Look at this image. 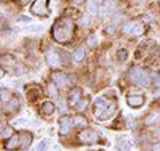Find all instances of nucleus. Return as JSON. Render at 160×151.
Here are the masks:
<instances>
[{
  "mask_svg": "<svg viewBox=\"0 0 160 151\" xmlns=\"http://www.w3.org/2000/svg\"><path fill=\"white\" fill-rule=\"evenodd\" d=\"M159 148H160V143H159V144H155V146H153V150H159Z\"/></svg>",
  "mask_w": 160,
  "mask_h": 151,
  "instance_id": "35",
  "label": "nucleus"
},
{
  "mask_svg": "<svg viewBox=\"0 0 160 151\" xmlns=\"http://www.w3.org/2000/svg\"><path fill=\"white\" fill-rule=\"evenodd\" d=\"M88 106V99H80V102L76 104V110L78 111H84Z\"/></svg>",
  "mask_w": 160,
  "mask_h": 151,
  "instance_id": "24",
  "label": "nucleus"
},
{
  "mask_svg": "<svg viewBox=\"0 0 160 151\" xmlns=\"http://www.w3.org/2000/svg\"><path fill=\"white\" fill-rule=\"evenodd\" d=\"M80 99H82V90L79 87L72 88L68 94V104L71 106V107H75V106L80 102Z\"/></svg>",
  "mask_w": 160,
  "mask_h": 151,
  "instance_id": "8",
  "label": "nucleus"
},
{
  "mask_svg": "<svg viewBox=\"0 0 160 151\" xmlns=\"http://www.w3.org/2000/svg\"><path fill=\"white\" fill-rule=\"evenodd\" d=\"M155 122H158V114L156 112H151L146 119H144V123L146 124H153Z\"/></svg>",
  "mask_w": 160,
  "mask_h": 151,
  "instance_id": "22",
  "label": "nucleus"
},
{
  "mask_svg": "<svg viewBox=\"0 0 160 151\" xmlns=\"http://www.w3.org/2000/svg\"><path fill=\"white\" fill-rule=\"evenodd\" d=\"M20 140H22V147L20 148H27L32 142V134L28 131H20Z\"/></svg>",
  "mask_w": 160,
  "mask_h": 151,
  "instance_id": "13",
  "label": "nucleus"
},
{
  "mask_svg": "<svg viewBox=\"0 0 160 151\" xmlns=\"http://www.w3.org/2000/svg\"><path fill=\"white\" fill-rule=\"evenodd\" d=\"M73 124L76 126V127L84 128V127H87V126H88V120L84 117H80V115H78V117L73 118Z\"/></svg>",
  "mask_w": 160,
  "mask_h": 151,
  "instance_id": "16",
  "label": "nucleus"
},
{
  "mask_svg": "<svg viewBox=\"0 0 160 151\" xmlns=\"http://www.w3.org/2000/svg\"><path fill=\"white\" fill-rule=\"evenodd\" d=\"M27 72H28V70L24 67L23 64H16V67H15V74L16 75H24Z\"/></svg>",
  "mask_w": 160,
  "mask_h": 151,
  "instance_id": "26",
  "label": "nucleus"
},
{
  "mask_svg": "<svg viewBox=\"0 0 160 151\" xmlns=\"http://www.w3.org/2000/svg\"><path fill=\"white\" fill-rule=\"evenodd\" d=\"M75 32V24L71 19L60 18L52 27V36L58 43H67L71 40Z\"/></svg>",
  "mask_w": 160,
  "mask_h": 151,
  "instance_id": "1",
  "label": "nucleus"
},
{
  "mask_svg": "<svg viewBox=\"0 0 160 151\" xmlns=\"http://www.w3.org/2000/svg\"><path fill=\"white\" fill-rule=\"evenodd\" d=\"M127 103H128L129 107L138 108V107H140V106L144 104V98L142 96V95H132V96L127 98Z\"/></svg>",
  "mask_w": 160,
  "mask_h": 151,
  "instance_id": "12",
  "label": "nucleus"
},
{
  "mask_svg": "<svg viewBox=\"0 0 160 151\" xmlns=\"http://www.w3.org/2000/svg\"><path fill=\"white\" fill-rule=\"evenodd\" d=\"M87 11H88V13H91V15H96L98 13L99 8H98V3L95 2V0H89V2H88Z\"/></svg>",
  "mask_w": 160,
  "mask_h": 151,
  "instance_id": "19",
  "label": "nucleus"
},
{
  "mask_svg": "<svg viewBox=\"0 0 160 151\" xmlns=\"http://www.w3.org/2000/svg\"><path fill=\"white\" fill-rule=\"evenodd\" d=\"M46 60L47 63L49 64L51 67H59L62 64V59H60V55L55 51V49H48L47 54H46Z\"/></svg>",
  "mask_w": 160,
  "mask_h": 151,
  "instance_id": "6",
  "label": "nucleus"
},
{
  "mask_svg": "<svg viewBox=\"0 0 160 151\" xmlns=\"http://www.w3.org/2000/svg\"><path fill=\"white\" fill-rule=\"evenodd\" d=\"M135 26H136V24H135V23H126V24H124V26H123V31L126 32V34H131V32L133 31Z\"/></svg>",
  "mask_w": 160,
  "mask_h": 151,
  "instance_id": "28",
  "label": "nucleus"
},
{
  "mask_svg": "<svg viewBox=\"0 0 160 151\" xmlns=\"http://www.w3.org/2000/svg\"><path fill=\"white\" fill-rule=\"evenodd\" d=\"M87 43H88V46H95V44H96V36H95V34L89 35L87 39Z\"/></svg>",
  "mask_w": 160,
  "mask_h": 151,
  "instance_id": "29",
  "label": "nucleus"
},
{
  "mask_svg": "<svg viewBox=\"0 0 160 151\" xmlns=\"http://www.w3.org/2000/svg\"><path fill=\"white\" fill-rule=\"evenodd\" d=\"M26 92L29 100H36L39 98H42V91H40V88L36 87V86H29L28 88H26Z\"/></svg>",
  "mask_w": 160,
  "mask_h": 151,
  "instance_id": "11",
  "label": "nucleus"
},
{
  "mask_svg": "<svg viewBox=\"0 0 160 151\" xmlns=\"http://www.w3.org/2000/svg\"><path fill=\"white\" fill-rule=\"evenodd\" d=\"M55 111V106L52 102H44L42 106V112L44 115H51Z\"/></svg>",
  "mask_w": 160,
  "mask_h": 151,
  "instance_id": "15",
  "label": "nucleus"
},
{
  "mask_svg": "<svg viewBox=\"0 0 160 151\" xmlns=\"http://www.w3.org/2000/svg\"><path fill=\"white\" fill-rule=\"evenodd\" d=\"M107 108H108V103H107L106 99L98 98L95 100L93 114L98 119H107Z\"/></svg>",
  "mask_w": 160,
  "mask_h": 151,
  "instance_id": "3",
  "label": "nucleus"
},
{
  "mask_svg": "<svg viewBox=\"0 0 160 151\" xmlns=\"http://www.w3.org/2000/svg\"><path fill=\"white\" fill-rule=\"evenodd\" d=\"M128 78L131 82L136 83L139 86H143V87H146V86L149 84V74L147 70H144L139 66H133L129 68L128 71Z\"/></svg>",
  "mask_w": 160,
  "mask_h": 151,
  "instance_id": "2",
  "label": "nucleus"
},
{
  "mask_svg": "<svg viewBox=\"0 0 160 151\" xmlns=\"http://www.w3.org/2000/svg\"><path fill=\"white\" fill-rule=\"evenodd\" d=\"M89 22H91V19H89V16H83V18H82V26L87 27L88 24H89Z\"/></svg>",
  "mask_w": 160,
  "mask_h": 151,
  "instance_id": "31",
  "label": "nucleus"
},
{
  "mask_svg": "<svg viewBox=\"0 0 160 151\" xmlns=\"http://www.w3.org/2000/svg\"><path fill=\"white\" fill-rule=\"evenodd\" d=\"M66 108H67L66 104H64L63 102H60V110H62V111H66Z\"/></svg>",
  "mask_w": 160,
  "mask_h": 151,
  "instance_id": "33",
  "label": "nucleus"
},
{
  "mask_svg": "<svg viewBox=\"0 0 160 151\" xmlns=\"http://www.w3.org/2000/svg\"><path fill=\"white\" fill-rule=\"evenodd\" d=\"M69 127H71V119L68 117H62L59 119V134L60 135H67L69 133Z\"/></svg>",
  "mask_w": 160,
  "mask_h": 151,
  "instance_id": "9",
  "label": "nucleus"
},
{
  "mask_svg": "<svg viewBox=\"0 0 160 151\" xmlns=\"http://www.w3.org/2000/svg\"><path fill=\"white\" fill-rule=\"evenodd\" d=\"M19 100L18 99H11L9 102H7L6 104H3V110L6 112H12V111H16L19 108Z\"/></svg>",
  "mask_w": 160,
  "mask_h": 151,
  "instance_id": "14",
  "label": "nucleus"
},
{
  "mask_svg": "<svg viewBox=\"0 0 160 151\" xmlns=\"http://www.w3.org/2000/svg\"><path fill=\"white\" fill-rule=\"evenodd\" d=\"M118 59L120 60V62H126V60L128 59V51L127 49H124V48L119 49L118 51Z\"/></svg>",
  "mask_w": 160,
  "mask_h": 151,
  "instance_id": "23",
  "label": "nucleus"
},
{
  "mask_svg": "<svg viewBox=\"0 0 160 151\" xmlns=\"http://www.w3.org/2000/svg\"><path fill=\"white\" fill-rule=\"evenodd\" d=\"M144 32V27L142 26V24H136V26H135V28H133V31L131 32L133 36H140V35H142Z\"/></svg>",
  "mask_w": 160,
  "mask_h": 151,
  "instance_id": "25",
  "label": "nucleus"
},
{
  "mask_svg": "<svg viewBox=\"0 0 160 151\" xmlns=\"http://www.w3.org/2000/svg\"><path fill=\"white\" fill-rule=\"evenodd\" d=\"M44 29V27L43 26H29V27H26V31L27 32H42Z\"/></svg>",
  "mask_w": 160,
  "mask_h": 151,
  "instance_id": "27",
  "label": "nucleus"
},
{
  "mask_svg": "<svg viewBox=\"0 0 160 151\" xmlns=\"http://www.w3.org/2000/svg\"><path fill=\"white\" fill-rule=\"evenodd\" d=\"M2 63H3V66H13L15 58L12 56V55H6V56L2 58Z\"/></svg>",
  "mask_w": 160,
  "mask_h": 151,
  "instance_id": "20",
  "label": "nucleus"
},
{
  "mask_svg": "<svg viewBox=\"0 0 160 151\" xmlns=\"http://www.w3.org/2000/svg\"><path fill=\"white\" fill-rule=\"evenodd\" d=\"M19 20H20V22H23V23H31L32 22L31 18H29V16H24V15H23V16H20Z\"/></svg>",
  "mask_w": 160,
  "mask_h": 151,
  "instance_id": "32",
  "label": "nucleus"
},
{
  "mask_svg": "<svg viewBox=\"0 0 160 151\" xmlns=\"http://www.w3.org/2000/svg\"><path fill=\"white\" fill-rule=\"evenodd\" d=\"M73 2H75V3H76V4H82V3L84 2V0H73Z\"/></svg>",
  "mask_w": 160,
  "mask_h": 151,
  "instance_id": "34",
  "label": "nucleus"
},
{
  "mask_svg": "<svg viewBox=\"0 0 160 151\" xmlns=\"http://www.w3.org/2000/svg\"><path fill=\"white\" fill-rule=\"evenodd\" d=\"M84 55H86V51H84V48L79 47V48L75 49V52H73V60H75V62H78V63H80V62H82V60L84 59Z\"/></svg>",
  "mask_w": 160,
  "mask_h": 151,
  "instance_id": "18",
  "label": "nucleus"
},
{
  "mask_svg": "<svg viewBox=\"0 0 160 151\" xmlns=\"http://www.w3.org/2000/svg\"><path fill=\"white\" fill-rule=\"evenodd\" d=\"M153 82H155V86H156V87H158V88H160V72H158V74H155Z\"/></svg>",
  "mask_w": 160,
  "mask_h": 151,
  "instance_id": "30",
  "label": "nucleus"
},
{
  "mask_svg": "<svg viewBox=\"0 0 160 151\" xmlns=\"http://www.w3.org/2000/svg\"><path fill=\"white\" fill-rule=\"evenodd\" d=\"M23 3H28V2H31V0H22Z\"/></svg>",
  "mask_w": 160,
  "mask_h": 151,
  "instance_id": "36",
  "label": "nucleus"
},
{
  "mask_svg": "<svg viewBox=\"0 0 160 151\" xmlns=\"http://www.w3.org/2000/svg\"><path fill=\"white\" fill-rule=\"evenodd\" d=\"M48 3L49 0H35L31 6V11L33 15L38 16H46L48 15Z\"/></svg>",
  "mask_w": 160,
  "mask_h": 151,
  "instance_id": "5",
  "label": "nucleus"
},
{
  "mask_svg": "<svg viewBox=\"0 0 160 151\" xmlns=\"http://www.w3.org/2000/svg\"><path fill=\"white\" fill-rule=\"evenodd\" d=\"M0 135H2L3 139H9L13 135V130L9 127V126H2V131H0Z\"/></svg>",
  "mask_w": 160,
  "mask_h": 151,
  "instance_id": "17",
  "label": "nucleus"
},
{
  "mask_svg": "<svg viewBox=\"0 0 160 151\" xmlns=\"http://www.w3.org/2000/svg\"><path fill=\"white\" fill-rule=\"evenodd\" d=\"M52 80L58 87H66V84L68 82V78H67V75H64L62 72H53L52 74Z\"/></svg>",
  "mask_w": 160,
  "mask_h": 151,
  "instance_id": "10",
  "label": "nucleus"
},
{
  "mask_svg": "<svg viewBox=\"0 0 160 151\" xmlns=\"http://www.w3.org/2000/svg\"><path fill=\"white\" fill-rule=\"evenodd\" d=\"M19 147H22V140H20V135L19 134H13L11 138H9L6 144H4V148L8 151H13Z\"/></svg>",
  "mask_w": 160,
  "mask_h": 151,
  "instance_id": "7",
  "label": "nucleus"
},
{
  "mask_svg": "<svg viewBox=\"0 0 160 151\" xmlns=\"http://www.w3.org/2000/svg\"><path fill=\"white\" fill-rule=\"evenodd\" d=\"M48 147V139H42L35 147V151H46Z\"/></svg>",
  "mask_w": 160,
  "mask_h": 151,
  "instance_id": "21",
  "label": "nucleus"
},
{
  "mask_svg": "<svg viewBox=\"0 0 160 151\" xmlns=\"http://www.w3.org/2000/svg\"><path fill=\"white\" fill-rule=\"evenodd\" d=\"M78 138L80 142L84 144H93V143L99 142V139H100L99 134L95 131V130H83V131L78 135Z\"/></svg>",
  "mask_w": 160,
  "mask_h": 151,
  "instance_id": "4",
  "label": "nucleus"
}]
</instances>
